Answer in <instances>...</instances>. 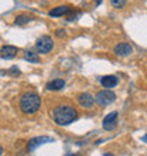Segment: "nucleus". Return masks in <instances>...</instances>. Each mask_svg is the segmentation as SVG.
Instances as JSON below:
<instances>
[{
  "instance_id": "nucleus-1",
  "label": "nucleus",
  "mask_w": 147,
  "mask_h": 156,
  "mask_svg": "<svg viewBox=\"0 0 147 156\" xmlns=\"http://www.w3.org/2000/svg\"><path fill=\"white\" fill-rule=\"evenodd\" d=\"M51 116H53V121L57 125L65 126V125H70L71 122H74L78 118V111L70 102H61L51 109Z\"/></svg>"
},
{
  "instance_id": "nucleus-2",
  "label": "nucleus",
  "mask_w": 147,
  "mask_h": 156,
  "mask_svg": "<svg viewBox=\"0 0 147 156\" xmlns=\"http://www.w3.org/2000/svg\"><path fill=\"white\" fill-rule=\"evenodd\" d=\"M19 107H20V111L26 115H33L36 114L41 107V98L37 92L33 91H27L20 97V101H19Z\"/></svg>"
},
{
  "instance_id": "nucleus-3",
  "label": "nucleus",
  "mask_w": 147,
  "mask_h": 156,
  "mask_svg": "<svg viewBox=\"0 0 147 156\" xmlns=\"http://www.w3.org/2000/svg\"><path fill=\"white\" fill-rule=\"evenodd\" d=\"M116 99V94L113 91L110 90H103V91H99L96 97H95V102L101 105V107H106V105H110V104L115 102Z\"/></svg>"
},
{
  "instance_id": "nucleus-4",
  "label": "nucleus",
  "mask_w": 147,
  "mask_h": 156,
  "mask_svg": "<svg viewBox=\"0 0 147 156\" xmlns=\"http://www.w3.org/2000/svg\"><path fill=\"white\" fill-rule=\"evenodd\" d=\"M54 48V41L51 40L50 36H41L36 43V50L40 54H47L50 51H53Z\"/></svg>"
},
{
  "instance_id": "nucleus-5",
  "label": "nucleus",
  "mask_w": 147,
  "mask_h": 156,
  "mask_svg": "<svg viewBox=\"0 0 147 156\" xmlns=\"http://www.w3.org/2000/svg\"><path fill=\"white\" fill-rule=\"evenodd\" d=\"M116 126H118V111H113L103 118L102 128L105 131H113Z\"/></svg>"
},
{
  "instance_id": "nucleus-6",
  "label": "nucleus",
  "mask_w": 147,
  "mask_h": 156,
  "mask_svg": "<svg viewBox=\"0 0 147 156\" xmlns=\"http://www.w3.org/2000/svg\"><path fill=\"white\" fill-rule=\"evenodd\" d=\"M50 142H54V139H53V138H50V136H36V138H33V139L29 140L27 149H29L30 152H31V151L37 149L38 146H41V145L50 144Z\"/></svg>"
},
{
  "instance_id": "nucleus-7",
  "label": "nucleus",
  "mask_w": 147,
  "mask_h": 156,
  "mask_svg": "<svg viewBox=\"0 0 147 156\" xmlns=\"http://www.w3.org/2000/svg\"><path fill=\"white\" fill-rule=\"evenodd\" d=\"M77 102L82 108H91L95 104V98L91 94H88V92H81L77 97Z\"/></svg>"
},
{
  "instance_id": "nucleus-8",
  "label": "nucleus",
  "mask_w": 147,
  "mask_h": 156,
  "mask_svg": "<svg viewBox=\"0 0 147 156\" xmlns=\"http://www.w3.org/2000/svg\"><path fill=\"white\" fill-rule=\"evenodd\" d=\"M113 51L119 57H127V55H130L133 53V47L129 43H119L118 45H115Z\"/></svg>"
},
{
  "instance_id": "nucleus-9",
  "label": "nucleus",
  "mask_w": 147,
  "mask_h": 156,
  "mask_svg": "<svg viewBox=\"0 0 147 156\" xmlns=\"http://www.w3.org/2000/svg\"><path fill=\"white\" fill-rule=\"evenodd\" d=\"M71 12H72V7H71V6H58V7L51 9L48 14L51 17H61V16H67V14Z\"/></svg>"
},
{
  "instance_id": "nucleus-10",
  "label": "nucleus",
  "mask_w": 147,
  "mask_h": 156,
  "mask_svg": "<svg viewBox=\"0 0 147 156\" xmlns=\"http://www.w3.org/2000/svg\"><path fill=\"white\" fill-rule=\"evenodd\" d=\"M0 54H2V58H3V60H12V58L16 57L17 47H14V45H4V47H2Z\"/></svg>"
},
{
  "instance_id": "nucleus-11",
  "label": "nucleus",
  "mask_w": 147,
  "mask_h": 156,
  "mask_svg": "<svg viewBox=\"0 0 147 156\" xmlns=\"http://www.w3.org/2000/svg\"><path fill=\"white\" fill-rule=\"evenodd\" d=\"M118 77H115V75H106V77H102L101 78V85L103 88H113V87L118 85Z\"/></svg>"
},
{
  "instance_id": "nucleus-12",
  "label": "nucleus",
  "mask_w": 147,
  "mask_h": 156,
  "mask_svg": "<svg viewBox=\"0 0 147 156\" xmlns=\"http://www.w3.org/2000/svg\"><path fill=\"white\" fill-rule=\"evenodd\" d=\"M64 87H65V81L61 80V78H57V80H53L51 82H48V84L45 85V88L48 91H60V90H62Z\"/></svg>"
},
{
  "instance_id": "nucleus-13",
  "label": "nucleus",
  "mask_w": 147,
  "mask_h": 156,
  "mask_svg": "<svg viewBox=\"0 0 147 156\" xmlns=\"http://www.w3.org/2000/svg\"><path fill=\"white\" fill-rule=\"evenodd\" d=\"M33 20L29 14H19L16 17V20H14V24L16 26H24V24H29L30 21Z\"/></svg>"
},
{
  "instance_id": "nucleus-14",
  "label": "nucleus",
  "mask_w": 147,
  "mask_h": 156,
  "mask_svg": "<svg viewBox=\"0 0 147 156\" xmlns=\"http://www.w3.org/2000/svg\"><path fill=\"white\" fill-rule=\"evenodd\" d=\"M24 60L29 62H40V57L37 54L31 53V51H26L24 53Z\"/></svg>"
},
{
  "instance_id": "nucleus-15",
  "label": "nucleus",
  "mask_w": 147,
  "mask_h": 156,
  "mask_svg": "<svg viewBox=\"0 0 147 156\" xmlns=\"http://www.w3.org/2000/svg\"><path fill=\"white\" fill-rule=\"evenodd\" d=\"M127 0H110V4L113 6L115 9H122L125 4H126Z\"/></svg>"
},
{
  "instance_id": "nucleus-16",
  "label": "nucleus",
  "mask_w": 147,
  "mask_h": 156,
  "mask_svg": "<svg viewBox=\"0 0 147 156\" xmlns=\"http://www.w3.org/2000/svg\"><path fill=\"white\" fill-rule=\"evenodd\" d=\"M55 36L61 38V37H65L67 33H65V30H64V29H60V30H57V31H55Z\"/></svg>"
},
{
  "instance_id": "nucleus-17",
  "label": "nucleus",
  "mask_w": 147,
  "mask_h": 156,
  "mask_svg": "<svg viewBox=\"0 0 147 156\" xmlns=\"http://www.w3.org/2000/svg\"><path fill=\"white\" fill-rule=\"evenodd\" d=\"M10 73H13V74H19L20 71H19V68H17V67H13L12 70H10Z\"/></svg>"
},
{
  "instance_id": "nucleus-18",
  "label": "nucleus",
  "mask_w": 147,
  "mask_h": 156,
  "mask_svg": "<svg viewBox=\"0 0 147 156\" xmlns=\"http://www.w3.org/2000/svg\"><path fill=\"white\" fill-rule=\"evenodd\" d=\"M142 142H144V144H147V135L142 136Z\"/></svg>"
},
{
  "instance_id": "nucleus-19",
  "label": "nucleus",
  "mask_w": 147,
  "mask_h": 156,
  "mask_svg": "<svg viewBox=\"0 0 147 156\" xmlns=\"http://www.w3.org/2000/svg\"><path fill=\"white\" fill-rule=\"evenodd\" d=\"M105 156H113L112 153H105Z\"/></svg>"
}]
</instances>
